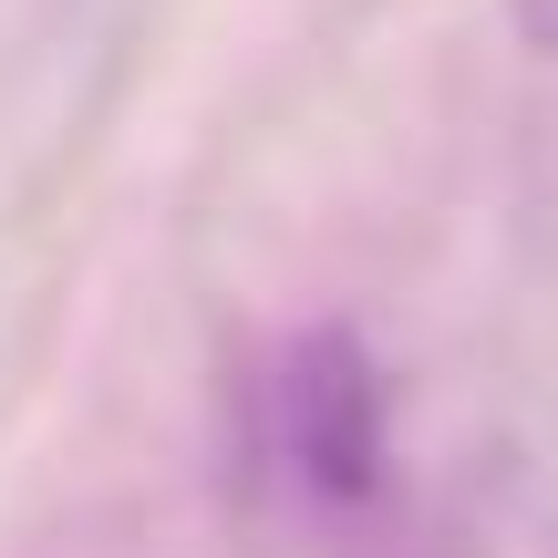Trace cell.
Returning a JSON list of instances; mask_svg holds the SVG:
<instances>
[{
  "label": "cell",
  "instance_id": "1",
  "mask_svg": "<svg viewBox=\"0 0 558 558\" xmlns=\"http://www.w3.org/2000/svg\"><path fill=\"white\" fill-rule=\"evenodd\" d=\"M248 456L311 527H373L393 507V383L362 352V331L320 320L290 331L259 373V424Z\"/></svg>",
  "mask_w": 558,
  "mask_h": 558
},
{
  "label": "cell",
  "instance_id": "2",
  "mask_svg": "<svg viewBox=\"0 0 558 558\" xmlns=\"http://www.w3.org/2000/svg\"><path fill=\"white\" fill-rule=\"evenodd\" d=\"M507 21H518V41L538 62H558V0H507Z\"/></svg>",
  "mask_w": 558,
  "mask_h": 558
}]
</instances>
